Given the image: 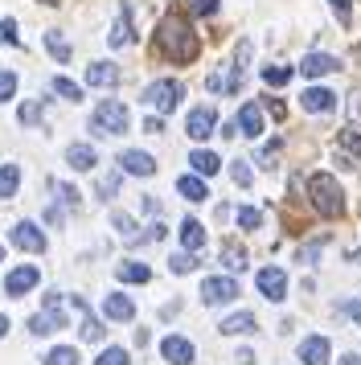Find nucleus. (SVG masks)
Wrapping results in <instances>:
<instances>
[{
	"label": "nucleus",
	"mask_w": 361,
	"mask_h": 365,
	"mask_svg": "<svg viewBox=\"0 0 361 365\" xmlns=\"http://www.w3.org/2000/svg\"><path fill=\"white\" fill-rule=\"evenodd\" d=\"M0 46H21V37H16V21H13V17L0 21Z\"/></svg>",
	"instance_id": "obj_42"
},
{
	"label": "nucleus",
	"mask_w": 361,
	"mask_h": 365,
	"mask_svg": "<svg viewBox=\"0 0 361 365\" xmlns=\"http://www.w3.org/2000/svg\"><path fill=\"white\" fill-rule=\"evenodd\" d=\"M66 165L74 168V173H91V168L98 165V152L91 148V144H70V148H66Z\"/></svg>",
	"instance_id": "obj_20"
},
{
	"label": "nucleus",
	"mask_w": 361,
	"mask_h": 365,
	"mask_svg": "<svg viewBox=\"0 0 361 365\" xmlns=\"http://www.w3.org/2000/svg\"><path fill=\"white\" fill-rule=\"evenodd\" d=\"M341 365H361V353H349V357H341Z\"/></svg>",
	"instance_id": "obj_54"
},
{
	"label": "nucleus",
	"mask_w": 361,
	"mask_h": 365,
	"mask_svg": "<svg viewBox=\"0 0 361 365\" xmlns=\"http://www.w3.org/2000/svg\"><path fill=\"white\" fill-rule=\"evenodd\" d=\"M58 193H62V201L70 205V210H78V205H82V197H78V189H74V185H58Z\"/></svg>",
	"instance_id": "obj_45"
},
{
	"label": "nucleus",
	"mask_w": 361,
	"mask_h": 365,
	"mask_svg": "<svg viewBox=\"0 0 361 365\" xmlns=\"http://www.w3.org/2000/svg\"><path fill=\"white\" fill-rule=\"evenodd\" d=\"M337 140H341V148L349 152V156H357V160H361V132H353V128H345V132L337 135Z\"/></svg>",
	"instance_id": "obj_40"
},
{
	"label": "nucleus",
	"mask_w": 361,
	"mask_h": 365,
	"mask_svg": "<svg viewBox=\"0 0 361 365\" xmlns=\"http://www.w3.org/2000/svg\"><path fill=\"white\" fill-rule=\"evenodd\" d=\"M119 177H123V168H119V173H107V177H98V197L103 201H111L115 193H119Z\"/></svg>",
	"instance_id": "obj_39"
},
{
	"label": "nucleus",
	"mask_w": 361,
	"mask_h": 365,
	"mask_svg": "<svg viewBox=\"0 0 361 365\" xmlns=\"http://www.w3.org/2000/svg\"><path fill=\"white\" fill-rule=\"evenodd\" d=\"M320 255V242H308V247H300V263H312Z\"/></svg>",
	"instance_id": "obj_46"
},
{
	"label": "nucleus",
	"mask_w": 361,
	"mask_h": 365,
	"mask_svg": "<svg viewBox=\"0 0 361 365\" xmlns=\"http://www.w3.org/2000/svg\"><path fill=\"white\" fill-rule=\"evenodd\" d=\"M161 357L168 365H193L197 349H193L189 336H177V332H173V336H164V341H161Z\"/></svg>",
	"instance_id": "obj_10"
},
{
	"label": "nucleus",
	"mask_w": 361,
	"mask_h": 365,
	"mask_svg": "<svg viewBox=\"0 0 361 365\" xmlns=\"http://www.w3.org/2000/svg\"><path fill=\"white\" fill-rule=\"evenodd\" d=\"M267 111H271L275 119H288V111H283V103H279V99H271V95H267Z\"/></svg>",
	"instance_id": "obj_49"
},
{
	"label": "nucleus",
	"mask_w": 361,
	"mask_h": 365,
	"mask_svg": "<svg viewBox=\"0 0 361 365\" xmlns=\"http://www.w3.org/2000/svg\"><path fill=\"white\" fill-rule=\"evenodd\" d=\"M16 95V74L13 70H0V103H9Z\"/></svg>",
	"instance_id": "obj_41"
},
{
	"label": "nucleus",
	"mask_w": 361,
	"mask_h": 365,
	"mask_svg": "<svg viewBox=\"0 0 361 365\" xmlns=\"http://www.w3.org/2000/svg\"><path fill=\"white\" fill-rule=\"evenodd\" d=\"M37 4H58V0H37Z\"/></svg>",
	"instance_id": "obj_57"
},
{
	"label": "nucleus",
	"mask_w": 361,
	"mask_h": 365,
	"mask_svg": "<svg viewBox=\"0 0 361 365\" xmlns=\"http://www.w3.org/2000/svg\"><path fill=\"white\" fill-rule=\"evenodd\" d=\"M328 4H332V13H337L341 25H353V0H328Z\"/></svg>",
	"instance_id": "obj_43"
},
{
	"label": "nucleus",
	"mask_w": 361,
	"mask_h": 365,
	"mask_svg": "<svg viewBox=\"0 0 361 365\" xmlns=\"http://www.w3.org/2000/svg\"><path fill=\"white\" fill-rule=\"evenodd\" d=\"M58 329H66V312L62 308H46V312L29 316V332L33 336H49V332H58Z\"/></svg>",
	"instance_id": "obj_16"
},
{
	"label": "nucleus",
	"mask_w": 361,
	"mask_h": 365,
	"mask_svg": "<svg viewBox=\"0 0 361 365\" xmlns=\"http://www.w3.org/2000/svg\"><path fill=\"white\" fill-rule=\"evenodd\" d=\"M103 316H107V320H131V316H136V304H131V296H123V292H111V296H103Z\"/></svg>",
	"instance_id": "obj_19"
},
{
	"label": "nucleus",
	"mask_w": 361,
	"mask_h": 365,
	"mask_svg": "<svg viewBox=\"0 0 361 365\" xmlns=\"http://www.w3.org/2000/svg\"><path fill=\"white\" fill-rule=\"evenodd\" d=\"M46 222H49V226H62V210H58V205H49V210H46Z\"/></svg>",
	"instance_id": "obj_50"
},
{
	"label": "nucleus",
	"mask_w": 361,
	"mask_h": 365,
	"mask_svg": "<svg viewBox=\"0 0 361 365\" xmlns=\"http://www.w3.org/2000/svg\"><path fill=\"white\" fill-rule=\"evenodd\" d=\"M189 168H193V173H201V177H213V173L222 168V156H213V152L197 148V152H189Z\"/></svg>",
	"instance_id": "obj_26"
},
{
	"label": "nucleus",
	"mask_w": 361,
	"mask_h": 365,
	"mask_svg": "<svg viewBox=\"0 0 361 365\" xmlns=\"http://www.w3.org/2000/svg\"><path fill=\"white\" fill-rule=\"evenodd\" d=\"M218 9H222V0H193V13H197V17H213Z\"/></svg>",
	"instance_id": "obj_44"
},
{
	"label": "nucleus",
	"mask_w": 361,
	"mask_h": 365,
	"mask_svg": "<svg viewBox=\"0 0 361 365\" xmlns=\"http://www.w3.org/2000/svg\"><path fill=\"white\" fill-rule=\"evenodd\" d=\"M144 132H148V135H161V132H164V119H161V115L144 119Z\"/></svg>",
	"instance_id": "obj_47"
},
{
	"label": "nucleus",
	"mask_w": 361,
	"mask_h": 365,
	"mask_svg": "<svg viewBox=\"0 0 361 365\" xmlns=\"http://www.w3.org/2000/svg\"><path fill=\"white\" fill-rule=\"evenodd\" d=\"M238 226H243L246 234H255L263 226V210H255V205H243L238 210Z\"/></svg>",
	"instance_id": "obj_37"
},
{
	"label": "nucleus",
	"mask_w": 361,
	"mask_h": 365,
	"mask_svg": "<svg viewBox=\"0 0 361 365\" xmlns=\"http://www.w3.org/2000/svg\"><path fill=\"white\" fill-rule=\"evenodd\" d=\"M349 259H353V263H361V247H357V250H353V255H349Z\"/></svg>",
	"instance_id": "obj_56"
},
{
	"label": "nucleus",
	"mask_w": 361,
	"mask_h": 365,
	"mask_svg": "<svg viewBox=\"0 0 361 365\" xmlns=\"http://www.w3.org/2000/svg\"><path fill=\"white\" fill-rule=\"evenodd\" d=\"M238 132H243L246 140H259V135H263V111H259V103H243V111H238Z\"/></svg>",
	"instance_id": "obj_21"
},
{
	"label": "nucleus",
	"mask_w": 361,
	"mask_h": 365,
	"mask_svg": "<svg viewBox=\"0 0 361 365\" xmlns=\"http://www.w3.org/2000/svg\"><path fill=\"white\" fill-rule=\"evenodd\" d=\"M119 168H123L128 177H152V173H156V160L140 148H128V152H119Z\"/></svg>",
	"instance_id": "obj_13"
},
{
	"label": "nucleus",
	"mask_w": 361,
	"mask_h": 365,
	"mask_svg": "<svg viewBox=\"0 0 361 365\" xmlns=\"http://www.w3.org/2000/svg\"><path fill=\"white\" fill-rule=\"evenodd\" d=\"M234 365H255V349H238L234 353Z\"/></svg>",
	"instance_id": "obj_48"
},
{
	"label": "nucleus",
	"mask_w": 361,
	"mask_h": 365,
	"mask_svg": "<svg viewBox=\"0 0 361 365\" xmlns=\"http://www.w3.org/2000/svg\"><path fill=\"white\" fill-rule=\"evenodd\" d=\"M168 271H173V275H189V271H197V250H180V255H173V259H168Z\"/></svg>",
	"instance_id": "obj_34"
},
{
	"label": "nucleus",
	"mask_w": 361,
	"mask_h": 365,
	"mask_svg": "<svg viewBox=\"0 0 361 365\" xmlns=\"http://www.w3.org/2000/svg\"><path fill=\"white\" fill-rule=\"evenodd\" d=\"M41 365H78V349H74V345L49 349L46 357H41Z\"/></svg>",
	"instance_id": "obj_31"
},
{
	"label": "nucleus",
	"mask_w": 361,
	"mask_h": 365,
	"mask_svg": "<svg viewBox=\"0 0 361 365\" xmlns=\"http://www.w3.org/2000/svg\"><path fill=\"white\" fill-rule=\"evenodd\" d=\"M238 299V279L234 275H210L201 283V304H230Z\"/></svg>",
	"instance_id": "obj_5"
},
{
	"label": "nucleus",
	"mask_w": 361,
	"mask_h": 365,
	"mask_svg": "<svg viewBox=\"0 0 361 365\" xmlns=\"http://www.w3.org/2000/svg\"><path fill=\"white\" fill-rule=\"evenodd\" d=\"M111 226L123 234V242H131V247H136V238H140V234H136V222H131L128 214H119V210H115V214H111Z\"/></svg>",
	"instance_id": "obj_36"
},
{
	"label": "nucleus",
	"mask_w": 361,
	"mask_h": 365,
	"mask_svg": "<svg viewBox=\"0 0 361 365\" xmlns=\"http://www.w3.org/2000/svg\"><path fill=\"white\" fill-rule=\"evenodd\" d=\"M115 279H119V283H148V279H152V267H144V263H119V267H115Z\"/></svg>",
	"instance_id": "obj_27"
},
{
	"label": "nucleus",
	"mask_w": 361,
	"mask_h": 365,
	"mask_svg": "<svg viewBox=\"0 0 361 365\" xmlns=\"http://www.w3.org/2000/svg\"><path fill=\"white\" fill-rule=\"evenodd\" d=\"M41 283V271L33 263H25V267H16V271H9V279H4V296H13V299H21L25 292H33Z\"/></svg>",
	"instance_id": "obj_8"
},
{
	"label": "nucleus",
	"mask_w": 361,
	"mask_h": 365,
	"mask_svg": "<svg viewBox=\"0 0 361 365\" xmlns=\"http://www.w3.org/2000/svg\"><path fill=\"white\" fill-rule=\"evenodd\" d=\"M144 214H161V201H156V197H144Z\"/></svg>",
	"instance_id": "obj_52"
},
{
	"label": "nucleus",
	"mask_w": 361,
	"mask_h": 365,
	"mask_svg": "<svg viewBox=\"0 0 361 365\" xmlns=\"http://www.w3.org/2000/svg\"><path fill=\"white\" fill-rule=\"evenodd\" d=\"M156 53H161L164 62H173V66H189L197 53H201V41H197L189 17L164 13L161 25H156Z\"/></svg>",
	"instance_id": "obj_1"
},
{
	"label": "nucleus",
	"mask_w": 361,
	"mask_h": 365,
	"mask_svg": "<svg viewBox=\"0 0 361 365\" xmlns=\"http://www.w3.org/2000/svg\"><path fill=\"white\" fill-rule=\"evenodd\" d=\"M70 304L82 312V329H78L82 341H86V345H98V341H103V332H107V329H103V320L91 316V308H86V299H82V296H70Z\"/></svg>",
	"instance_id": "obj_14"
},
{
	"label": "nucleus",
	"mask_w": 361,
	"mask_h": 365,
	"mask_svg": "<svg viewBox=\"0 0 361 365\" xmlns=\"http://www.w3.org/2000/svg\"><path fill=\"white\" fill-rule=\"evenodd\" d=\"M185 135L189 140H210V135H218V111L213 107H193L189 119H185Z\"/></svg>",
	"instance_id": "obj_7"
},
{
	"label": "nucleus",
	"mask_w": 361,
	"mask_h": 365,
	"mask_svg": "<svg viewBox=\"0 0 361 365\" xmlns=\"http://www.w3.org/2000/svg\"><path fill=\"white\" fill-rule=\"evenodd\" d=\"M259 74H263V83L271 86V91H279V86H288V83H292L295 66H279V62H271V66H263Z\"/></svg>",
	"instance_id": "obj_28"
},
{
	"label": "nucleus",
	"mask_w": 361,
	"mask_h": 365,
	"mask_svg": "<svg viewBox=\"0 0 361 365\" xmlns=\"http://www.w3.org/2000/svg\"><path fill=\"white\" fill-rule=\"evenodd\" d=\"M41 119H46V99H25L16 107V123L21 128H37Z\"/></svg>",
	"instance_id": "obj_24"
},
{
	"label": "nucleus",
	"mask_w": 361,
	"mask_h": 365,
	"mask_svg": "<svg viewBox=\"0 0 361 365\" xmlns=\"http://www.w3.org/2000/svg\"><path fill=\"white\" fill-rule=\"evenodd\" d=\"M95 365H131V357H128V349L107 345L103 353H98V361H95Z\"/></svg>",
	"instance_id": "obj_38"
},
{
	"label": "nucleus",
	"mask_w": 361,
	"mask_h": 365,
	"mask_svg": "<svg viewBox=\"0 0 361 365\" xmlns=\"http://www.w3.org/2000/svg\"><path fill=\"white\" fill-rule=\"evenodd\" d=\"M46 50L54 53V58H58V62H70V58H74V50H70V41H66L62 34H58V29H46Z\"/></svg>",
	"instance_id": "obj_29"
},
{
	"label": "nucleus",
	"mask_w": 361,
	"mask_h": 365,
	"mask_svg": "<svg viewBox=\"0 0 361 365\" xmlns=\"http://www.w3.org/2000/svg\"><path fill=\"white\" fill-rule=\"evenodd\" d=\"M218 135H222V140H234V135H238V119H234V123H222V132Z\"/></svg>",
	"instance_id": "obj_51"
},
{
	"label": "nucleus",
	"mask_w": 361,
	"mask_h": 365,
	"mask_svg": "<svg viewBox=\"0 0 361 365\" xmlns=\"http://www.w3.org/2000/svg\"><path fill=\"white\" fill-rule=\"evenodd\" d=\"M54 95H62L66 103H82V86L78 83H70V78H62V74H58V78H54Z\"/></svg>",
	"instance_id": "obj_35"
},
{
	"label": "nucleus",
	"mask_w": 361,
	"mask_h": 365,
	"mask_svg": "<svg viewBox=\"0 0 361 365\" xmlns=\"http://www.w3.org/2000/svg\"><path fill=\"white\" fill-rule=\"evenodd\" d=\"M16 189H21V168L16 165H0V197L4 201L16 197Z\"/></svg>",
	"instance_id": "obj_30"
},
{
	"label": "nucleus",
	"mask_w": 361,
	"mask_h": 365,
	"mask_svg": "<svg viewBox=\"0 0 361 365\" xmlns=\"http://www.w3.org/2000/svg\"><path fill=\"white\" fill-rule=\"evenodd\" d=\"M177 193L185 201H205L210 197V189H205V181H201V173H185V177L177 181Z\"/></svg>",
	"instance_id": "obj_23"
},
{
	"label": "nucleus",
	"mask_w": 361,
	"mask_h": 365,
	"mask_svg": "<svg viewBox=\"0 0 361 365\" xmlns=\"http://www.w3.org/2000/svg\"><path fill=\"white\" fill-rule=\"evenodd\" d=\"M255 329H259L255 312H234V316H226V320L218 324V332H222V336H250Z\"/></svg>",
	"instance_id": "obj_17"
},
{
	"label": "nucleus",
	"mask_w": 361,
	"mask_h": 365,
	"mask_svg": "<svg viewBox=\"0 0 361 365\" xmlns=\"http://www.w3.org/2000/svg\"><path fill=\"white\" fill-rule=\"evenodd\" d=\"M128 107H123V103L119 99H103L95 107V115H91V132L95 135H123L128 132Z\"/></svg>",
	"instance_id": "obj_3"
},
{
	"label": "nucleus",
	"mask_w": 361,
	"mask_h": 365,
	"mask_svg": "<svg viewBox=\"0 0 361 365\" xmlns=\"http://www.w3.org/2000/svg\"><path fill=\"white\" fill-rule=\"evenodd\" d=\"M107 41H111V50H123V46H131V41H136V34H131V9H128V4L119 9V17H115L111 37H107Z\"/></svg>",
	"instance_id": "obj_22"
},
{
	"label": "nucleus",
	"mask_w": 361,
	"mask_h": 365,
	"mask_svg": "<svg viewBox=\"0 0 361 365\" xmlns=\"http://www.w3.org/2000/svg\"><path fill=\"white\" fill-rule=\"evenodd\" d=\"M300 107H304L308 115H328V111H337V91H328V86H308V91L300 95Z\"/></svg>",
	"instance_id": "obj_11"
},
{
	"label": "nucleus",
	"mask_w": 361,
	"mask_h": 365,
	"mask_svg": "<svg viewBox=\"0 0 361 365\" xmlns=\"http://www.w3.org/2000/svg\"><path fill=\"white\" fill-rule=\"evenodd\" d=\"M349 316H353V320H357V324H361V296L353 299V304H349Z\"/></svg>",
	"instance_id": "obj_53"
},
{
	"label": "nucleus",
	"mask_w": 361,
	"mask_h": 365,
	"mask_svg": "<svg viewBox=\"0 0 361 365\" xmlns=\"http://www.w3.org/2000/svg\"><path fill=\"white\" fill-rule=\"evenodd\" d=\"M180 247L185 250H201L205 247V226L193 222V217H185V222H180Z\"/></svg>",
	"instance_id": "obj_25"
},
{
	"label": "nucleus",
	"mask_w": 361,
	"mask_h": 365,
	"mask_svg": "<svg viewBox=\"0 0 361 365\" xmlns=\"http://www.w3.org/2000/svg\"><path fill=\"white\" fill-rule=\"evenodd\" d=\"M9 242L21 250H29V255H41L46 250V234H41V226H33V222H16L13 230H9Z\"/></svg>",
	"instance_id": "obj_9"
},
{
	"label": "nucleus",
	"mask_w": 361,
	"mask_h": 365,
	"mask_svg": "<svg viewBox=\"0 0 361 365\" xmlns=\"http://www.w3.org/2000/svg\"><path fill=\"white\" fill-rule=\"evenodd\" d=\"M0 259H4V247H0Z\"/></svg>",
	"instance_id": "obj_58"
},
{
	"label": "nucleus",
	"mask_w": 361,
	"mask_h": 365,
	"mask_svg": "<svg viewBox=\"0 0 361 365\" xmlns=\"http://www.w3.org/2000/svg\"><path fill=\"white\" fill-rule=\"evenodd\" d=\"M230 177H234V185H238V189H250V185H255L250 160H243V156H238V160H230Z\"/></svg>",
	"instance_id": "obj_33"
},
{
	"label": "nucleus",
	"mask_w": 361,
	"mask_h": 365,
	"mask_svg": "<svg viewBox=\"0 0 361 365\" xmlns=\"http://www.w3.org/2000/svg\"><path fill=\"white\" fill-rule=\"evenodd\" d=\"M255 283H259V292L267 299H271V304H279V299H288V271H283V267H263L259 275H255Z\"/></svg>",
	"instance_id": "obj_6"
},
{
	"label": "nucleus",
	"mask_w": 361,
	"mask_h": 365,
	"mask_svg": "<svg viewBox=\"0 0 361 365\" xmlns=\"http://www.w3.org/2000/svg\"><path fill=\"white\" fill-rule=\"evenodd\" d=\"M337 70H341V58H332V53H308L300 62V74H308V78H325V74H337Z\"/></svg>",
	"instance_id": "obj_15"
},
{
	"label": "nucleus",
	"mask_w": 361,
	"mask_h": 365,
	"mask_svg": "<svg viewBox=\"0 0 361 365\" xmlns=\"http://www.w3.org/2000/svg\"><path fill=\"white\" fill-rule=\"evenodd\" d=\"M4 332H9V316H0V336H4Z\"/></svg>",
	"instance_id": "obj_55"
},
{
	"label": "nucleus",
	"mask_w": 361,
	"mask_h": 365,
	"mask_svg": "<svg viewBox=\"0 0 361 365\" xmlns=\"http://www.w3.org/2000/svg\"><path fill=\"white\" fill-rule=\"evenodd\" d=\"M295 357L304 365H332V341L328 336H308V341H300Z\"/></svg>",
	"instance_id": "obj_12"
},
{
	"label": "nucleus",
	"mask_w": 361,
	"mask_h": 365,
	"mask_svg": "<svg viewBox=\"0 0 361 365\" xmlns=\"http://www.w3.org/2000/svg\"><path fill=\"white\" fill-rule=\"evenodd\" d=\"M308 201L320 217L345 214V193H341V185H337V177H328V173H312L308 177Z\"/></svg>",
	"instance_id": "obj_2"
},
{
	"label": "nucleus",
	"mask_w": 361,
	"mask_h": 365,
	"mask_svg": "<svg viewBox=\"0 0 361 365\" xmlns=\"http://www.w3.org/2000/svg\"><path fill=\"white\" fill-rule=\"evenodd\" d=\"M180 99H185V86L177 78H156V83L144 86V103L156 111V115H168V111H177Z\"/></svg>",
	"instance_id": "obj_4"
},
{
	"label": "nucleus",
	"mask_w": 361,
	"mask_h": 365,
	"mask_svg": "<svg viewBox=\"0 0 361 365\" xmlns=\"http://www.w3.org/2000/svg\"><path fill=\"white\" fill-rule=\"evenodd\" d=\"M222 263H226V271H246V250L238 242H226L222 247Z\"/></svg>",
	"instance_id": "obj_32"
},
{
	"label": "nucleus",
	"mask_w": 361,
	"mask_h": 365,
	"mask_svg": "<svg viewBox=\"0 0 361 365\" xmlns=\"http://www.w3.org/2000/svg\"><path fill=\"white\" fill-rule=\"evenodd\" d=\"M86 86H119V66L115 62H91L86 66Z\"/></svg>",
	"instance_id": "obj_18"
}]
</instances>
